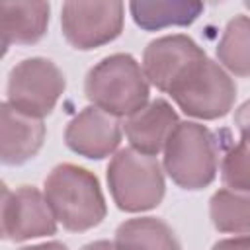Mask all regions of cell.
<instances>
[{
    "mask_svg": "<svg viewBox=\"0 0 250 250\" xmlns=\"http://www.w3.org/2000/svg\"><path fill=\"white\" fill-rule=\"evenodd\" d=\"M115 250H182L174 229L158 217L123 221L113 238Z\"/></svg>",
    "mask_w": 250,
    "mask_h": 250,
    "instance_id": "obj_15",
    "label": "cell"
},
{
    "mask_svg": "<svg viewBox=\"0 0 250 250\" xmlns=\"http://www.w3.org/2000/svg\"><path fill=\"white\" fill-rule=\"evenodd\" d=\"M209 217L219 232L248 234L250 230V199L227 188L217 189L209 199Z\"/></svg>",
    "mask_w": 250,
    "mask_h": 250,
    "instance_id": "obj_17",
    "label": "cell"
},
{
    "mask_svg": "<svg viewBox=\"0 0 250 250\" xmlns=\"http://www.w3.org/2000/svg\"><path fill=\"white\" fill-rule=\"evenodd\" d=\"M197 0H135L129 2L133 21L145 31L191 25L203 12Z\"/></svg>",
    "mask_w": 250,
    "mask_h": 250,
    "instance_id": "obj_14",
    "label": "cell"
},
{
    "mask_svg": "<svg viewBox=\"0 0 250 250\" xmlns=\"http://www.w3.org/2000/svg\"><path fill=\"white\" fill-rule=\"evenodd\" d=\"M8 197H10V189H8V186L0 180V240L6 238V234H4V209H6Z\"/></svg>",
    "mask_w": 250,
    "mask_h": 250,
    "instance_id": "obj_20",
    "label": "cell"
},
{
    "mask_svg": "<svg viewBox=\"0 0 250 250\" xmlns=\"http://www.w3.org/2000/svg\"><path fill=\"white\" fill-rule=\"evenodd\" d=\"M166 94L186 115L213 121L234 107L236 84L217 61L205 57L188 66Z\"/></svg>",
    "mask_w": 250,
    "mask_h": 250,
    "instance_id": "obj_5",
    "label": "cell"
},
{
    "mask_svg": "<svg viewBox=\"0 0 250 250\" xmlns=\"http://www.w3.org/2000/svg\"><path fill=\"white\" fill-rule=\"evenodd\" d=\"M84 94L90 105L125 119L139 111L150 96L141 62L129 53H113L96 62L84 80Z\"/></svg>",
    "mask_w": 250,
    "mask_h": 250,
    "instance_id": "obj_2",
    "label": "cell"
},
{
    "mask_svg": "<svg viewBox=\"0 0 250 250\" xmlns=\"http://www.w3.org/2000/svg\"><path fill=\"white\" fill-rule=\"evenodd\" d=\"M213 250H250L248 234H238L232 238H223L213 244Z\"/></svg>",
    "mask_w": 250,
    "mask_h": 250,
    "instance_id": "obj_19",
    "label": "cell"
},
{
    "mask_svg": "<svg viewBox=\"0 0 250 250\" xmlns=\"http://www.w3.org/2000/svg\"><path fill=\"white\" fill-rule=\"evenodd\" d=\"M57 232V219L43 195L33 186H20L10 191L4 209V234L12 242L51 236Z\"/></svg>",
    "mask_w": 250,
    "mask_h": 250,
    "instance_id": "obj_10",
    "label": "cell"
},
{
    "mask_svg": "<svg viewBox=\"0 0 250 250\" xmlns=\"http://www.w3.org/2000/svg\"><path fill=\"white\" fill-rule=\"evenodd\" d=\"M20 250H68V248H66V244H62L59 240H49V242H41V244L21 246Z\"/></svg>",
    "mask_w": 250,
    "mask_h": 250,
    "instance_id": "obj_21",
    "label": "cell"
},
{
    "mask_svg": "<svg viewBox=\"0 0 250 250\" xmlns=\"http://www.w3.org/2000/svg\"><path fill=\"white\" fill-rule=\"evenodd\" d=\"M6 53H8V45L0 39V59H4V55H6Z\"/></svg>",
    "mask_w": 250,
    "mask_h": 250,
    "instance_id": "obj_23",
    "label": "cell"
},
{
    "mask_svg": "<svg viewBox=\"0 0 250 250\" xmlns=\"http://www.w3.org/2000/svg\"><path fill=\"white\" fill-rule=\"evenodd\" d=\"M107 188L113 203L127 213L154 209L164 199V170L156 156L141 154L131 146L111 154L105 170Z\"/></svg>",
    "mask_w": 250,
    "mask_h": 250,
    "instance_id": "obj_4",
    "label": "cell"
},
{
    "mask_svg": "<svg viewBox=\"0 0 250 250\" xmlns=\"http://www.w3.org/2000/svg\"><path fill=\"white\" fill-rule=\"evenodd\" d=\"M49 2H0V39L6 45H33L49 27Z\"/></svg>",
    "mask_w": 250,
    "mask_h": 250,
    "instance_id": "obj_13",
    "label": "cell"
},
{
    "mask_svg": "<svg viewBox=\"0 0 250 250\" xmlns=\"http://www.w3.org/2000/svg\"><path fill=\"white\" fill-rule=\"evenodd\" d=\"M123 2H64L61 8V29L68 45L92 51L111 43L123 31Z\"/></svg>",
    "mask_w": 250,
    "mask_h": 250,
    "instance_id": "obj_7",
    "label": "cell"
},
{
    "mask_svg": "<svg viewBox=\"0 0 250 250\" xmlns=\"http://www.w3.org/2000/svg\"><path fill=\"white\" fill-rule=\"evenodd\" d=\"M203 47L184 33L164 35L150 41L143 51L141 68L148 84L160 92H168L174 80L193 62L205 59Z\"/></svg>",
    "mask_w": 250,
    "mask_h": 250,
    "instance_id": "obj_8",
    "label": "cell"
},
{
    "mask_svg": "<svg viewBox=\"0 0 250 250\" xmlns=\"http://www.w3.org/2000/svg\"><path fill=\"white\" fill-rule=\"evenodd\" d=\"M217 61L229 74L238 78L250 74V23L244 14L227 23L217 43Z\"/></svg>",
    "mask_w": 250,
    "mask_h": 250,
    "instance_id": "obj_16",
    "label": "cell"
},
{
    "mask_svg": "<svg viewBox=\"0 0 250 250\" xmlns=\"http://www.w3.org/2000/svg\"><path fill=\"white\" fill-rule=\"evenodd\" d=\"M43 195L57 223L70 232H86L107 215L105 197L94 172L70 162L57 164L49 172Z\"/></svg>",
    "mask_w": 250,
    "mask_h": 250,
    "instance_id": "obj_1",
    "label": "cell"
},
{
    "mask_svg": "<svg viewBox=\"0 0 250 250\" xmlns=\"http://www.w3.org/2000/svg\"><path fill=\"white\" fill-rule=\"evenodd\" d=\"M80 250H115V248H113V242L109 240H94V242L84 244Z\"/></svg>",
    "mask_w": 250,
    "mask_h": 250,
    "instance_id": "obj_22",
    "label": "cell"
},
{
    "mask_svg": "<svg viewBox=\"0 0 250 250\" xmlns=\"http://www.w3.org/2000/svg\"><path fill=\"white\" fill-rule=\"evenodd\" d=\"M64 72L45 57L20 61L8 74V104L35 119L47 117L64 94Z\"/></svg>",
    "mask_w": 250,
    "mask_h": 250,
    "instance_id": "obj_6",
    "label": "cell"
},
{
    "mask_svg": "<svg viewBox=\"0 0 250 250\" xmlns=\"http://www.w3.org/2000/svg\"><path fill=\"white\" fill-rule=\"evenodd\" d=\"M162 170L188 191L213 184L219 172V143L209 127L197 121H178L162 148Z\"/></svg>",
    "mask_w": 250,
    "mask_h": 250,
    "instance_id": "obj_3",
    "label": "cell"
},
{
    "mask_svg": "<svg viewBox=\"0 0 250 250\" xmlns=\"http://www.w3.org/2000/svg\"><path fill=\"white\" fill-rule=\"evenodd\" d=\"M121 121L96 105H86L78 111L64 129L66 146L90 160L111 156L121 143Z\"/></svg>",
    "mask_w": 250,
    "mask_h": 250,
    "instance_id": "obj_9",
    "label": "cell"
},
{
    "mask_svg": "<svg viewBox=\"0 0 250 250\" xmlns=\"http://www.w3.org/2000/svg\"><path fill=\"white\" fill-rule=\"evenodd\" d=\"M221 180L227 189L248 193V139L246 135L234 143L221 158Z\"/></svg>",
    "mask_w": 250,
    "mask_h": 250,
    "instance_id": "obj_18",
    "label": "cell"
},
{
    "mask_svg": "<svg viewBox=\"0 0 250 250\" xmlns=\"http://www.w3.org/2000/svg\"><path fill=\"white\" fill-rule=\"evenodd\" d=\"M47 127L43 119H35L18 111L8 102H0V164L21 166L37 156L43 148Z\"/></svg>",
    "mask_w": 250,
    "mask_h": 250,
    "instance_id": "obj_11",
    "label": "cell"
},
{
    "mask_svg": "<svg viewBox=\"0 0 250 250\" xmlns=\"http://www.w3.org/2000/svg\"><path fill=\"white\" fill-rule=\"evenodd\" d=\"M178 121L176 109L164 98H156L148 100L139 111L125 117L121 129L133 150L156 156L162 152L164 143Z\"/></svg>",
    "mask_w": 250,
    "mask_h": 250,
    "instance_id": "obj_12",
    "label": "cell"
}]
</instances>
